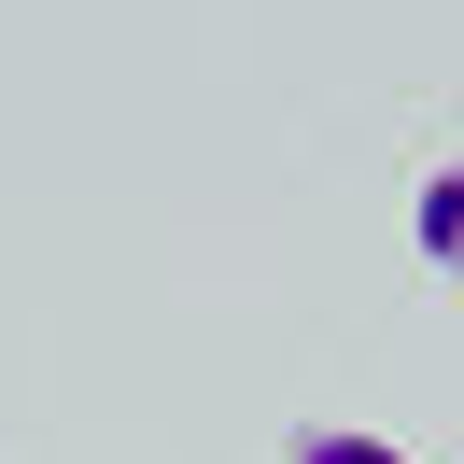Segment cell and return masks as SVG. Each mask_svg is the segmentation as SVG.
<instances>
[{
	"instance_id": "6da1fadb",
	"label": "cell",
	"mask_w": 464,
	"mask_h": 464,
	"mask_svg": "<svg viewBox=\"0 0 464 464\" xmlns=\"http://www.w3.org/2000/svg\"><path fill=\"white\" fill-rule=\"evenodd\" d=\"M408 239H422V267H436V282H464V155L408 183Z\"/></svg>"
},
{
	"instance_id": "7a4b0ae2",
	"label": "cell",
	"mask_w": 464,
	"mask_h": 464,
	"mask_svg": "<svg viewBox=\"0 0 464 464\" xmlns=\"http://www.w3.org/2000/svg\"><path fill=\"white\" fill-rule=\"evenodd\" d=\"M282 464H408V450H394L380 422H295V450H282Z\"/></svg>"
}]
</instances>
